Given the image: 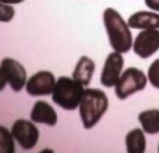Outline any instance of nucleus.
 <instances>
[{"label": "nucleus", "mask_w": 159, "mask_h": 153, "mask_svg": "<svg viewBox=\"0 0 159 153\" xmlns=\"http://www.w3.org/2000/svg\"><path fill=\"white\" fill-rule=\"evenodd\" d=\"M103 22L112 49L119 53L128 52L133 47V39L128 22H125L120 14L113 7H107L103 11Z\"/></svg>", "instance_id": "1"}, {"label": "nucleus", "mask_w": 159, "mask_h": 153, "mask_svg": "<svg viewBox=\"0 0 159 153\" xmlns=\"http://www.w3.org/2000/svg\"><path fill=\"white\" fill-rule=\"evenodd\" d=\"M108 108L107 95L98 88H86L80 103V117L86 129L96 126Z\"/></svg>", "instance_id": "2"}, {"label": "nucleus", "mask_w": 159, "mask_h": 153, "mask_svg": "<svg viewBox=\"0 0 159 153\" xmlns=\"http://www.w3.org/2000/svg\"><path fill=\"white\" fill-rule=\"evenodd\" d=\"M83 91V86L76 82L73 78L62 76L56 81V86L52 92V100L61 108L73 111L80 106Z\"/></svg>", "instance_id": "3"}, {"label": "nucleus", "mask_w": 159, "mask_h": 153, "mask_svg": "<svg viewBox=\"0 0 159 153\" xmlns=\"http://www.w3.org/2000/svg\"><path fill=\"white\" fill-rule=\"evenodd\" d=\"M148 82L144 72L137 67H128L116 83V96L119 100H125L130 95L145 88Z\"/></svg>", "instance_id": "4"}, {"label": "nucleus", "mask_w": 159, "mask_h": 153, "mask_svg": "<svg viewBox=\"0 0 159 153\" xmlns=\"http://www.w3.org/2000/svg\"><path fill=\"white\" fill-rule=\"evenodd\" d=\"M11 134L24 149H32L39 141L37 127L26 119H17L11 127Z\"/></svg>", "instance_id": "5"}, {"label": "nucleus", "mask_w": 159, "mask_h": 153, "mask_svg": "<svg viewBox=\"0 0 159 153\" xmlns=\"http://www.w3.org/2000/svg\"><path fill=\"white\" fill-rule=\"evenodd\" d=\"M159 50V31L157 29L142 30L133 42V51L140 58H148Z\"/></svg>", "instance_id": "6"}, {"label": "nucleus", "mask_w": 159, "mask_h": 153, "mask_svg": "<svg viewBox=\"0 0 159 153\" xmlns=\"http://www.w3.org/2000/svg\"><path fill=\"white\" fill-rule=\"evenodd\" d=\"M55 86V76L48 71H40L27 80L26 92L30 96H46L53 92Z\"/></svg>", "instance_id": "7"}, {"label": "nucleus", "mask_w": 159, "mask_h": 153, "mask_svg": "<svg viewBox=\"0 0 159 153\" xmlns=\"http://www.w3.org/2000/svg\"><path fill=\"white\" fill-rule=\"evenodd\" d=\"M124 65V60L122 53L112 52L107 56L104 61V66L101 73V83L104 87H113L118 82L120 77V72Z\"/></svg>", "instance_id": "8"}, {"label": "nucleus", "mask_w": 159, "mask_h": 153, "mask_svg": "<svg viewBox=\"0 0 159 153\" xmlns=\"http://www.w3.org/2000/svg\"><path fill=\"white\" fill-rule=\"evenodd\" d=\"M1 68L7 78V83L10 85V87L15 92L21 91V88L27 82L26 81V71H25L24 66L14 58L5 57L1 61Z\"/></svg>", "instance_id": "9"}, {"label": "nucleus", "mask_w": 159, "mask_h": 153, "mask_svg": "<svg viewBox=\"0 0 159 153\" xmlns=\"http://www.w3.org/2000/svg\"><path fill=\"white\" fill-rule=\"evenodd\" d=\"M128 26L138 30H152L159 29V14L152 11H138L129 16Z\"/></svg>", "instance_id": "10"}, {"label": "nucleus", "mask_w": 159, "mask_h": 153, "mask_svg": "<svg viewBox=\"0 0 159 153\" xmlns=\"http://www.w3.org/2000/svg\"><path fill=\"white\" fill-rule=\"evenodd\" d=\"M30 117L34 122L39 123H45L47 126H55L57 122V114L52 106H50L45 101H37L35 102Z\"/></svg>", "instance_id": "11"}, {"label": "nucleus", "mask_w": 159, "mask_h": 153, "mask_svg": "<svg viewBox=\"0 0 159 153\" xmlns=\"http://www.w3.org/2000/svg\"><path fill=\"white\" fill-rule=\"evenodd\" d=\"M94 67H96L94 62L89 57L82 56L78 60V62H77V65L75 67V71L72 73V78L76 82H78L80 85L87 86L92 80V75L94 72Z\"/></svg>", "instance_id": "12"}, {"label": "nucleus", "mask_w": 159, "mask_h": 153, "mask_svg": "<svg viewBox=\"0 0 159 153\" xmlns=\"http://www.w3.org/2000/svg\"><path fill=\"white\" fill-rule=\"evenodd\" d=\"M127 153H145L147 141L144 132L140 128H134L125 136Z\"/></svg>", "instance_id": "13"}, {"label": "nucleus", "mask_w": 159, "mask_h": 153, "mask_svg": "<svg viewBox=\"0 0 159 153\" xmlns=\"http://www.w3.org/2000/svg\"><path fill=\"white\" fill-rule=\"evenodd\" d=\"M138 119L144 132L149 134L159 133V109H148L139 113Z\"/></svg>", "instance_id": "14"}, {"label": "nucleus", "mask_w": 159, "mask_h": 153, "mask_svg": "<svg viewBox=\"0 0 159 153\" xmlns=\"http://www.w3.org/2000/svg\"><path fill=\"white\" fill-rule=\"evenodd\" d=\"M0 153H15L12 134L2 126H0Z\"/></svg>", "instance_id": "15"}, {"label": "nucleus", "mask_w": 159, "mask_h": 153, "mask_svg": "<svg viewBox=\"0 0 159 153\" xmlns=\"http://www.w3.org/2000/svg\"><path fill=\"white\" fill-rule=\"evenodd\" d=\"M148 80L153 87L159 88V58H157L148 68Z\"/></svg>", "instance_id": "16"}, {"label": "nucleus", "mask_w": 159, "mask_h": 153, "mask_svg": "<svg viewBox=\"0 0 159 153\" xmlns=\"http://www.w3.org/2000/svg\"><path fill=\"white\" fill-rule=\"evenodd\" d=\"M15 15V10L10 4L0 2V22H10Z\"/></svg>", "instance_id": "17"}, {"label": "nucleus", "mask_w": 159, "mask_h": 153, "mask_svg": "<svg viewBox=\"0 0 159 153\" xmlns=\"http://www.w3.org/2000/svg\"><path fill=\"white\" fill-rule=\"evenodd\" d=\"M144 2L150 10L159 12V0H144Z\"/></svg>", "instance_id": "18"}, {"label": "nucleus", "mask_w": 159, "mask_h": 153, "mask_svg": "<svg viewBox=\"0 0 159 153\" xmlns=\"http://www.w3.org/2000/svg\"><path fill=\"white\" fill-rule=\"evenodd\" d=\"M6 83H7V78H6L4 71H2V68H1V66H0V91L4 90V87L6 86Z\"/></svg>", "instance_id": "19"}, {"label": "nucleus", "mask_w": 159, "mask_h": 153, "mask_svg": "<svg viewBox=\"0 0 159 153\" xmlns=\"http://www.w3.org/2000/svg\"><path fill=\"white\" fill-rule=\"evenodd\" d=\"M24 0H0V2H4V4H20Z\"/></svg>", "instance_id": "20"}, {"label": "nucleus", "mask_w": 159, "mask_h": 153, "mask_svg": "<svg viewBox=\"0 0 159 153\" xmlns=\"http://www.w3.org/2000/svg\"><path fill=\"white\" fill-rule=\"evenodd\" d=\"M40 153H53V151H52V149H48V148H46V149L41 151Z\"/></svg>", "instance_id": "21"}, {"label": "nucleus", "mask_w": 159, "mask_h": 153, "mask_svg": "<svg viewBox=\"0 0 159 153\" xmlns=\"http://www.w3.org/2000/svg\"><path fill=\"white\" fill-rule=\"evenodd\" d=\"M158 153H159V147H158Z\"/></svg>", "instance_id": "22"}]
</instances>
